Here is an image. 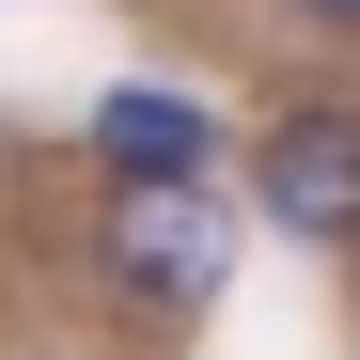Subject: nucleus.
Wrapping results in <instances>:
<instances>
[{"mask_svg":"<svg viewBox=\"0 0 360 360\" xmlns=\"http://www.w3.org/2000/svg\"><path fill=\"white\" fill-rule=\"evenodd\" d=\"M94 157H110V188H204V172H219V126H204V94L126 79V94H94Z\"/></svg>","mask_w":360,"mask_h":360,"instance_id":"7ed1b4c3","label":"nucleus"},{"mask_svg":"<svg viewBox=\"0 0 360 360\" xmlns=\"http://www.w3.org/2000/svg\"><path fill=\"white\" fill-rule=\"evenodd\" d=\"M110 282L141 314H204L219 297V204L204 188H110Z\"/></svg>","mask_w":360,"mask_h":360,"instance_id":"f03ea898","label":"nucleus"},{"mask_svg":"<svg viewBox=\"0 0 360 360\" xmlns=\"http://www.w3.org/2000/svg\"><path fill=\"white\" fill-rule=\"evenodd\" d=\"M297 16H314V32H360V0H297Z\"/></svg>","mask_w":360,"mask_h":360,"instance_id":"20e7f679","label":"nucleus"},{"mask_svg":"<svg viewBox=\"0 0 360 360\" xmlns=\"http://www.w3.org/2000/svg\"><path fill=\"white\" fill-rule=\"evenodd\" d=\"M251 204L297 235V251H360V110L345 94L282 110V126L251 141Z\"/></svg>","mask_w":360,"mask_h":360,"instance_id":"f257e3e1","label":"nucleus"}]
</instances>
